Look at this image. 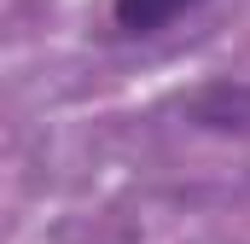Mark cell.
<instances>
[{
	"label": "cell",
	"instance_id": "6da1fadb",
	"mask_svg": "<svg viewBox=\"0 0 250 244\" xmlns=\"http://www.w3.org/2000/svg\"><path fill=\"white\" fill-rule=\"evenodd\" d=\"M187 6H198V0H117L111 12H117V23H123L128 35H157V29L175 23Z\"/></svg>",
	"mask_w": 250,
	"mask_h": 244
}]
</instances>
